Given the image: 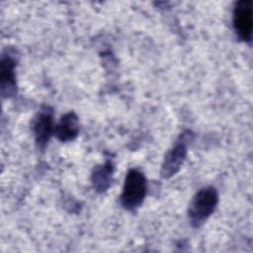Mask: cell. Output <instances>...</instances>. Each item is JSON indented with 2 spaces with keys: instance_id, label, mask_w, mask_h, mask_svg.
I'll return each instance as SVG.
<instances>
[{
  "instance_id": "obj_1",
  "label": "cell",
  "mask_w": 253,
  "mask_h": 253,
  "mask_svg": "<svg viewBox=\"0 0 253 253\" xmlns=\"http://www.w3.org/2000/svg\"><path fill=\"white\" fill-rule=\"evenodd\" d=\"M218 203V194L214 187L208 186L199 190L193 197L188 215L194 227H200L212 214Z\"/></svg>"
},
{
  "instance_id": "obj_2",
  "label": "cell",
  "mask_w": 253,
  "mask_h": 253,
  "mask_svg": "<svg viewBox=\"0 0 253 253\" xmlns=\"http://www.w3.org/2000/svg\"><path fill=\"white\" fill-rule=\"evenodd\" d=\"M147 193V181L144 174L137 169H129L126 173L121 204L127 211H133L140 207Z\"/></svg>"
},
{
  "instance_id": "obj_3",
  "label": "cell",
  "mask_w": 253,
  "mask_h": 253,
  "mask_svg": "<svg viewBox=\"0 0 253 253\" xmlns=\"http://www.w3.org/2000/svg\"><path fill=\"white\" fill-rule=\"evenodd\" d=\"M192 137L193 133L190 130H185L174 142L171 149L167 152L162 164L161 176L163 178H170L179 171L186 159L188 143Z\"/></svg>"
},
{
  "instance_id": "obj_4",
  "label": "cell",
  "mask_w": 253,
  "mask_h": 253,
  "mask_svg": "<svg viewBox=\"0 0 253 253\" xmlns=\"http://www.w3.org/2000/svg\"><path fill=\"white\" fill-rule=\"evenodd\" d=\"M252 1L241 0L236 2L233 9V28L237 37L244 42L252 39Z\"/></svg>"
},
{
  "instance_id": "obj_5",
  "label": "cell",
  "mask_w": 253,
  "mask_h": 253,
  "mask_svg": "<svg viewBox=\"0 0 253 253\" xmlns=\"http://www.w3.org/2000/svg\"><path fill=\"white\" fill-rule=\"evenodd\" d=\"M32 129L36 142L40 148H44L54 131L53 112L48 106H43L34 117Z\"/></svg>"
},
{
  "instance_id": "obj_6",
  "label": "cell",
  "mask_w": 253,
  "mask_h": 253,
  "mask_svg": "<svg viewBox=\"0 0 253 253\" xmlns=\"http://www.w3.org/2000/svg\"><path fill=\"white\" fill-rule=\"evenodd\" d=\"M15 54L11 50L3 52L1 57V92L3 97H10L16 93L14 69L16 66Z\"/></svg>"
},
{
  "instance_id": "obj_7",
  "label": "cell",
  "mask_w": 253,
  "mask_h": 253,
  "mask_svg": "<svg viewBox=\"0 0 253 253\" xmlns=\"http://www.w3.org/2000/svg\"><path fill=\"white\" fill-rule=\"evenodd\" d=\"M79 132L78 117L74 112L64 114L58 124L54 126L53 133L60 141H69L74 139Z\"/></svg>"
},
{
  "instance_id": "obj_8",
  "label": "cell",
  "mask_w": 253,
  "mask_h": 253,
  "mask_svg": "<svg viewBox=\"0 0 253 253\" xmlns=\"http://www.w3.org/2000/svg\"><path fill=\"white\" fill-rule=\"evenodd\" d=\"M113 165L110 161L95 168L92 174V183L98 192H104L111 184Z\"/></svg>"
}]
</instances>
